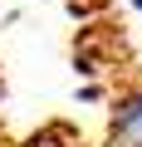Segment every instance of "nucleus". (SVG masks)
I'll return each mask as SVG.
<instances>
[{"label":"nucleus","instance_id":"nucleus-1","mask_svg":"<svg viewBox=\"0 0 142 147\" xmlns=\"http://www.w3.org/2000/svg\"><path fill=\"white\" fill-rule=\"evenodd\" d=\"M108 137L122 147H142V84L122 88L108 108Z\"/></svg>","mask_w":142,"mask_h":147},{"label":"nucleus","instance_id":"nucleus-2","mask_svg":"<svg viewBox=\"0 0 142 147\" xmlns=\"http://www.w3.org/2000/svg\"><path fill=\"white\" fill-rule=\"evenodd\" d=\"M20 147H83V137L69 127V123H49V127H39V132H30Z\"/></svg>","mask_w":142,"mask_h":147},{"label":"nucleus","instance_id":"nucleus-3","mask_svg":"<svg viewBox=\"0 0 142 147\" xmlns=\"http://www.w3.org/2000/svg\"><path fill=\"white\" fill-rule=\"evenodd\" d=\"M98 147H122V142H113V137H108V142H98Z\"/></svg>","mask_w":142,"mask_h":147},{"label":"nucleus","instance_id":"nucleus-4","mask_svg":"<svg viewBox=\"0 0 142 147\" xmlns=\"http://www.w3.org/2000/svg\"><path fill=\"white\" fill-rule=\"evenodd\" d=\"M127 5H132V10H142V0H127Z\"/></svg>","mask_w":142,"mask_h":147}]
</instances>
